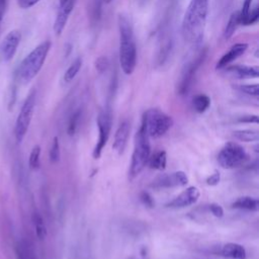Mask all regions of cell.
I'll list each match as a JSON object with an SVG mask.
<instances>
[{"label": "cell", "mask_w": 259, "mask_h": 259, "mask_svg": "<svg viewBox=\"0 0 259 259\" xmlns=\"http://www.w3.org/2000/svg\"><path fill=\"white\" fill-rule=\"evenodd\" d=\"M208 12V0H190L181 25L182 36L188 44L200 41Z\"/></svg>", "instance_id": "obj_1"}, {"label": "cell", "mask_w": 259, "mask_h": 259, "mask_svg": "<svg viewBox=\"0 0 259 259\" xmlns=\"http://www.w3.org/2000/svg\"><path fill=\"white\" fill-rule=\"evenodd\" d=\"M117 25L119 33V65L125 75H132L137 65V46L133 24L126 15L119 14Z\"/></svg>", "instance_id": "obj_2"}, {"label": "cell", "mask_w": 259, "mask_h": 259, "mask_svg": "<svg viewBox=\"0 0 259 259\" xmlns=\"http://www.w3.org/2000/svg\"><path fill=\"white\" fill-rule=\"evenodd\" d=\"M51 47L52 42L45 40L23 59L17 70V77L20 82L24 84L29 83L38 74L46 62Z\"/></svg>", "instance_id": "obj_3"}, {"label": "cell", "mask_w": 259, "mask_h": 259, "mask_svg": "<svg viewBox=\"0 0 259 259\" xmlns=\"http://www.w3.org/2000/svg\"><path fill=\"white\" fill-rule=\"evenodd\" d=\"M149 136L143 125L135 136V147L128 170V178L133 180L137 177L149 162L151 157V145Z\"/></svg>", "instance_id": "obj_4"}, {"label": "cell", "mask_w": 259, "mask_h": 259, "mask_svg": "<svg viewBox=\"0 0 259 259\" xmlns=\"http://www.w3.org/2000/svg\"><path fill=\"white\" fill-rule=\"evenodd\" d=\"M171 116L159 109L147 110L142 118V125L151 138H160L164 136L172 126Z\"/></svg>", "instance_id": "obj_5"}, {"label": "cell", "mask_w": 259, "mask_h": 259, "mask_svg": "<svg viewBox=\"0 0 259 259\" xmlns=\"http://www.w3.org/2000/svg\"><path fill=\"white\" fill-rule=\"evenodd\" d=\"M207 55V49L203 48L193 58H191L182 68L180 79L177 85V92L179 95H185L188 93L193 79L196 75L199 67L204 63Z\"/></svg>", "instance_id": "obj_6"}, {"label": "cell", "mask_w": 259, "mask_h": 259, "mask_svg": "<svg viewBox=\"0 0 259 259\" xmlns=\"http://www.w3.org/2000/svg\"><path fill=\"white\" fill-rule=\"evenodd\" d=\"M35 100H36V92L35 90H31L30 93L25 98L19 113L17 115L15 126H14V136L16 142L19 144L24 139L29 124L32 119L34 107H35Z\"/></svg>", "instance_id": "obj_7"}, {"label": "cell", "mask_w": 259, "mask_h": 259, "mask_svg": "<svg viewBox=\"0 0 259 259\" xmlns=\"http://www.w3.org/2000/svg\"><path fill=\"white\" fill-rule=\"evenodd\" d=\"M247 157V153L241 145L229 142L220 151L218 162L225 169H233L242 165Z\"/></svg>", "instance_id": "obj_8"}, {"label": "cell", "mask_w": 259, "mask_h": 259, "mask_svg": "<svg viewBox=\"0 0 259 259\" xmlns=\"http://www.w3.org/2000/svg\"><path fill=\"white\" fill-rule=\"evenodd\" d=\"M111 123H112V117H111V110L109 107H105L103 110L100 111L98 117H97V126L99 131V136L97 143L93 150V158L99 159L102 150L107 144V141L109 139L110 130H111Z\"/></svg>", "instance_id": "obj_9"}, {"label": "cell", "mask_w": 259, "mask_h": 259, "mask_svg": "<svg viewBox=\"0 0 259 259\" xmlns=\"http://www.w3.org/2000/svg\"><path fill=\"white\" fill-rule=\"evenodd\" d=\"M173 48V38L169 20H166L165 24L162 25L160 35L158 39V49L156 62L158 66H162L168 60Z\"/></svg>", "instance_id": "obj_10"}, {"label": "cell", "mask_w": 259, "mask_h": 259, "mask_svg": "<svg viewBox=\"0 0 259 259\" xmlns=\"http://www.w3.org/2000/svg\"><path fill=\"white\" fill-rule=\"evenodd\" d=\"M21 40V32L18 29L9 31L0 45V57L4 62H9L16 54Z\"/></svg>", "instance_id": "obj_11"}, {"label": "cell", "mask_w": 259, "mask_h": 259, "mask_svg": "<svg viewBox=\"0 0 259 259\" xmlns=\"http://www.w3.org/2000/svg\"><path fill=\"white\" fill-rule=\"evenodd\" d=\"M76 0H59V7L58 12L54 21V31L57 35H60L69 19L71 12L74 9Z\"/></svg>", "instance_id": "obj_12"}, {"label": "cell", "mask_w": 259, "mask_h": 259, "mask_svg": "<svg viewBox=\"0 0 259 259\" xmlns=\"http://www.w3.org/2000/svg\"><path fill=\"white\" fill-rule=\"evenodd\" d=\"M188 183V177L183 171H176L170 174H164L156 178L151 186L155 188H169L175 186H185Z\"/></svg>", "instance_id": "obj_13"}, {"label": "cell", "mask_w": 259, "mask_h": 259, "mask_svg": "<svg viewBox=\"0 0 259 259\" xmlns=\"http://www.w3.org/2000/svg\"><path fill=\"white\" fill-rule=\"evenodd\" d=\"M199 195H200V192L197 187L189 186L166 205L171 208H181V207L189 206L191 204H194L198 200Z\"/></svg>", "instance_id": "obj_14"}, {"label": "cell", "mask_w": 259, "mask_h": 259, "mask_svg": "<svg viewBox=\"0 0 259 259\" xmlns=\"http://www.w3.org/2000/svg\"><path fill=\"white\" fill-rule=\"evenodd\" d=\"M248 49V45L246 42H238L235 44L234 46H232L230 48V50L225 53L221 59L217 62L215 65V69L217 70H221L226 68L230 63H232L233 61H235L236 59H238L239 57H241L242 55L245 54V52Z\"/></svg>", "instance_id": "obj_15"}, {"label": "cell", "mask_w": 259, "mask_h": 259, "mask_svg": "<svg viewBox=\"0 0 259 259\" xmlns=\"http://www.w3.org/2000/svg\"><path fill=\"white\" fill-rule=\"evenodd\" d=\"M131 131V125L127 120H123L117 127L115 135H114V141L112 144V149L118 153L119 155L123 153L125 146L127 144L128 135Z\"/></svg>", "instance_id": "obj_16"}, {"label": "cell", "mask_w": 259, "mask_h": 259, "mask_svg": "<svg viewBox=\"0 0 259 259\" xmlns=\"http://www.w3.org/2000/svg\"><path fill=\"white\" fill-rule=\"evenodd\" d=\"M227 71L239 79L257 78L259 76V68L257 66L235 65V66L229 67Z\"/></svg>", "instance_id": "obj_17"}, {"label": "cell", "mask_w": 259, "mask_h": 259, "mask_svg": "<svg viewBox=\"0 0 259 259\" xmlns=\"http://www.w3.org/2000/svg\"><path fill=\"white\" fill-rule=\"evenodd\" d=\"M222 255L227 259H246V250L240 244L227 243L222 248Z\"/></svg>", "instance_id": "obj_18"}, {"label": "cell", "mask_w": 259, "mask_h": 259, "mask_svg": "<svg viewBox=\"0 0 259 259\" xmlns=\"http://www.w3.org/2000/svg\"><path fill=\"white\" fill-rule=\"evenodd\" d=\"M102 0H88V18L92 26L99 23L102 15Z\"/></svg>", "instance_id": "obj_19"}, {"label": "cell", "mask_w": 259, "mask_h": 259, "mask_svg": "<svg viewBox=\"0 0 259 259\" xmlns=\"http://www.w3.org/2000/svg\"><path fill=\"white\" fill-rule=\"evenodd\" d=\"M232 207L238 208V209L255 211V210H258L259 208V202L257 198H254L251 196H242L232 203Z\"/></svg>", "instance_id": "obj_20"}, {"label": "cell", "mask_w": 259, "mask_h": 259, "mask_svg": "<svg viewBox=\"0 0 259 259\" xmlns=\"http://www.w3.org/2000/svg\"><path fill=\"white\" fill-rule=\"evenodd\" d=\"M149 165L150 168L155 170H164L166 168L167 164V154L165 151H159L156 152L153 156L149 159Z\"/></svg>", "instance_id": "obj_21"}, {"label": "cell", "mask_w": 259, "mask_h": 259, "mask_svg": "<svg viewBox=\"0 0 259 259\" xmlns=\"http://www.w3.org/2000/svg\"><path fill=\"white\" fill-rule=\"evenodd\" d=\"M239 24H240L239 11H235L231 14V16H230V18L227 22V25H226L225 30H224V38L225 39H230L234 35V33H235Z\"/></svg>", "instance_id": "obj_22"}, {"label": "cell", "mask_w": 259, "mask_h": 259, "mask_svg": "<svg viewBox=\"0 0 259 259\" xmlns=\"http://www.w3.org/2000/svg\"><path fill=\"white\" fill-rule=\"evenodd\" d=\"M233 136L242 142H256L259 140V132L257 130H237L233 132Z\"/></svg>", "instance_id": "obj_23"}, {"label": "cell", "mask_w": 259, "mask_h": 259, "mask_svg": "<svg viewBox=\"0 0 259 259\" xmlns=\"http://www.w3.org/2000/svg\"><path fill=\"white\" fill-rule=\"evenodd\" d=\"M32 223L34 226V230H35V235L37 237L38 240H44L47 237V228L46 225L44 223V219L37 212L34 211L32 213Z\"/></svg>", "instance_id": "obj_24"}, {"label": "cell", "mask_w": 259, "mask_h": 259, "mask_svg": "<svg viewBox=\"0 0 259 259\" xmlns=\"http://www.w3.org/2000/svg\"><path fill=\"white\" fill-rule=\"evenodd\" d=\"M192 105L196 112L203 113L210 105V98L205 94H197L192 99Z\"/></svg>", "instance_id": "obj_25"}, {"label": "cell", "mask_w": 259, "mask_h": 259, "mask_svg": "<svg viewBox=\"0 0 259 259\" xmlns=\"http://www.w3.org/2000/svg\"><path fill=\"white\" fill-rule=\"evenodd\" d=\"M82 67V59L81 58H77L66 70L65 74H64V82L66 83H70L71 81H73V79L76 77V75L79 73L80 69Z\"/></svg>", "instance_id": "obj_26"}, {"label": "cell", "mask_w": 259, "mask_h": 259, "mask_svg": "<svg viewBox=\"0 0 259 259\" xmlns=\"http://www.w3.org/2000/svg\"><path fill=\"white\" fill-rule=\"evenodd\" d=\"M40 146L36 145L31 149L28 157V166L31 170H37L40 166Z\"/></svg>", "instance_id": "obj_27"}, {"label": "cell", "mask_w": 259, "mask_h": 259, "mask_svg": "<svg viewBox=\"0 0 259 259\" xmlns=\"http://www.w3.org/2000/svg\"><path fill=\"white\" fill-rule=\"evenodd\" d=\"M16 254L18 259H35L32 251L25 242H19L17 244Z\"/></svg>", "instance_id": "obj_28"}, {"label": "cell", "mask_w": 259, "mask_h": 259, "mask_svg": "<svg viewBox=\"0 0 259 259\" xmlns=\"http://www.w3.org/2000/svg\"><path fill=\"white\" fill-rule=\"evenodd\" d=\"M61 151H60V143L59 138L55 137L52 143V147L50 150V160L52 163H57L60 160Z\"/></svg>", "instance_id": "obj_29"}, {"label": "cell", "mask_w": 259, "mask_h": 259, "mask_svg": "<svg viewBox=\"0 0 259 259\" xmlns=\"http://www.w3.org/2000/svg\"><path fill=\"white\" fill-rule=\"evenodd\" d=\"M237 89L244 92L245 94L257 97L259 95V85L258 84H244V85H237Z\"/></svg>", "instance_id": "obj_30"}, {"label": "cell", "mask_w": 259, "mask_h": 259, "mask_svg": "<svg viewBox=\"0 0 259 259\" xmlns=\"http://www.w3.org/2000/svg\"><path fill=\"white\" fill-rule=\"evenodd\" d=\"M80 115H81V111L80 110H77L76 112L73 113V115L71 116L70 118V121H69V125H68V130H67V133L69 136H74L75 133H76V130H77V126H78V122H79V118H80Z\"/></svg>", "instance_id": "obj_31"}, {"label": "cell", "mask_w": 259, "mask_h": 259, "mask_svg": "<svg viewBox=\"0 0 259 259\" xmlns=\"http://www.w3.org/2000/svg\"><path fill=\"white\" fill-rule=\"evenodd\" d=\"M252 1L253 0H244L243 1V5H242V8L241 10L239 11V19H240V24H243L245 23L246 21V18L249 14V11L251 9V4H252Z\"/></svg>", "instance_id": "obj_32"}, {"label": "cell", "mask_w": 259, "mask_h": 259, "mask_svg": "<svg viewBox=\"0 0 259 259\" xmlns=\"http://www.w3.org/2000/svg\"><path fill=\"white\" fill-rule=\"evenodd\" d=\"M95 69L99 72V73H103L105 72L108 67H109V61L106 57L104 56H101V57H98L96 60H95Z\"/></svg>", "instance_id": "obj_33"}, {"label": "cell", "mask_w": 259, "mask_h": 259, "mask_svg": "<svg viewBox=\"0 0 259 259\" xmlns=\"http://www.w3.org/2000/svg\"><path fill=\"white\" fill-rule=\"evenodd\" d=\"M258 18H259V8H258V5H256L253 9H250L244 25L254 24L258 20Z\"/></svg>", "instance_id": "obj_34"}, {"label": "cell", "mask_w": 259, "mask_h": 259, "mask_svg": "<svg viewBox=\"0 0 259 259\" xmlns=\"http://www.w3.org/2000/svg\"><path fill=\"white\" fill-rule=\"evenodd\" d=\"M140 197H141L142 202H143L145 205H147V206H149V207H153V206H154V204H155L154 199H153V197L150 195L149 192L143 191V192L141 193Z\"/></svg>", "instance_id": "obj_35"}, {"label": "cell", "mask_w": 259, "mask_h": 259, "mask_svg": "<svg viewBox=\"0 0 259 259\" xmlns=\"http://www.w3.org/2000/svg\"><path fill=\"white\" fill-rule=\"evenodd\" d=\"M209 210L215 218H222L224 215V209L218 203H211L209 205Z\"/></svg>", "instance_id": "obj_36"}, {"label": "cell", "mask_w": 259, "mask_h": 259, "mask_svg": "<svg viewBox=\"0 0 259 259\" xmlns=\"http://www.w3.org/2000/svg\"><path fill=\"white\" fill-rule=\"evenodd\" d=\"M17 5L22 9H28L37 4L40 0H16Z\"/></svg>", "instance_id": "obj_37"}, {"label": "cell", "mask_w": 259, "mask_h": 259, "mask_svg": "<svg viewBox=\"0 0 259 259\" xmlns=\"http://www.w3.org/2000/svg\"><path fill=\"white\" fill-rule=\"evenodd\" d=\"M220 180H221V174L220 172L217 170L214 171L213 174H211L210 176L207 177L206 179V183L210 186H214V185H218L220 183Z\"/></svg>", "instance_id": "obj_38"}, {"label": "cell", "mask_w": 259, "mask_h": 259, "mask_svg": "<svg viewBox=\"0 0 259 259\" xmlns=\"http://www.w3.org/2000/svg\"><path fill=\"white\" fill-rule=\"evenodd\" d=\"M239 122H245V123H258L259 118L257 115H244L238 119Z\"/></svg>", "instance_id": "obj_39"}, {"label": "cell", "mask_w": 259, "mask_h": 259, "mask_svg": "<svg viewBox=\"0 0 259 259\" xmlns=\"http://www.w3.org/2000/svg\"><path fill=\"white\" fill-rule=\"evenodd\" d=\"M105 4H109V3H111L113 0H102Z\"/></svg>", "instance_id": "obj_40"}]
</instances>
